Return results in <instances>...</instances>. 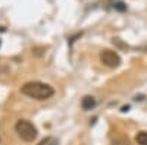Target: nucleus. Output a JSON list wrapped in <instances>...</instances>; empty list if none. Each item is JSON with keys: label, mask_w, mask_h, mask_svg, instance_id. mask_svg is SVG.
Segmentation results:
<instances>
[{"label": "nucleus", "mask_w": 147, "mask_h": 145, "mask_svg": "<svg viewBox=\"0 0 147 145\" xmlns=\"http://www.w3.org/2000/svg\"><path fill=\"white\" fill-rule=\"evenodd\" d=\"M21 92L27 97H31L34 100H47L55 94L53 87H50L49 84L38 82V81H31L27 82L21 87Z\"/></svg>", "instance_id": "nucleus-1"}, {"label": "nucleus", "mask_w": 147, "mask_h": 145, "mask_svg": "<svg viewBox=\"0 0 147 145\" xmlns=\"http://www.w3.org/2000/svg\"><path fill=\"white\" fill-rule=\"evenodd\" d=\"M15 130H16L18 136L25 142H32L37 138V135H38L37 128L30 122V120H25V119L18 120L16 125H15Z\"/></svg>", "instance_id": "nucleus-2"}, {"label": "nucleus", "mask_w": 147, "mask_h": 145, "mask_svg": "<svg viewBox=\"0 0 147 145\" xmlns=\"http://www.w3.org/2000/svg\"><path fill=\"white\" fill-rule=\"evenodd\" d=\"M100 62H102L105 66H107V67L115 69V67H118V66L121 65V57H119V54H118L116 51L106 48V50H103V51L100 53Z\"/></svg>", "instance_id": "nucleus-3"}, {"label": "nucleus", "mask_w": 147, "mask_h": 145, "mask_svg": "<svg viewBox=\"0 0 147 145\" xmlns=\"http://www.w3.org/2000/svg\"><path fill=\"white\" fill-rule=\"evenodd\" d=\"M81 107L84 108V110H91V108L96 107V98L91 97V95H85L81 100Z\"/></svg>", "instance_id": "nucleus-4"}, {"label": "nucleus", "mask_w": 147, "mask_h": 145, "mask_svg": "<svg viewBox=\"0 0 147 145\" xmlns=\"http://www.w3.org/2000/svg\"><path fill=\"white\" fill-rule=\"evenodd\" d=\"M136 142L138 145H147V132L146 130H140L136 135Z\"/></svg>", "instance_id": "nucleus-5"}, {"label": "nucleus", "mask_w": 147, "mask_h": 145, "mask_svg": "<svg viewBox=\"0 0 147 145\" xmlns=\"http://www.w3.org/2000/svg\"><path fill=\"white\" fill-rule=\"evenodd\" d=\"M112 145H131V144H129V141L125 139V138H118V139L113 141Z\"/></svg>", "instance_id": "nucleus-6"}, {"label": "nucleus", "mask_w": 147, "mask_h": 145, "mask_svg": "<svg viewBox=\"0 0 147 145\" xmlns=\"http://www.w3.org/2000/svg\"><path fill=\"white\" fill-rule=\"evenodd\" d=\"M40 145H57V141L52 139V138H49V139H44Z\"/></svg>", "instance_id": "nucleus-7"}, {"label": "nucleus", "mask_w": 147, "mask_h": 145, "mask_svg": "<svg viewBox=\"0 0 147 145\" xmlns=\"http://www.w3.org/2000/svg\"><path fill=\"white\" fill-rule=\"evenodd\" d=\"M115 9H118V10H125L127 6L122 3V2H118V3H115Z\"/></svg>", "instance_id": "nucleus-8"}]
</instances>
